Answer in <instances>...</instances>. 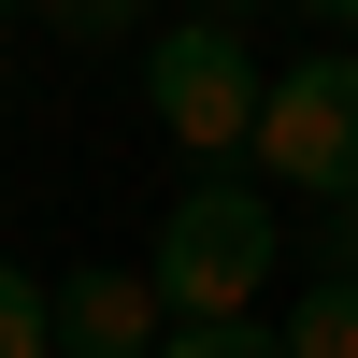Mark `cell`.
I'll return each mask as SVG.
<instances>
[{"instance_id":"cell-4","label":"cell","mask_w":358,"mask_h":358,"mask_svg":"<svg viewBox=\"0 0 358 358\" xmlns=\"http://www.w3.org/2000/svg\"><path fill=\"white\" fill-rule=\"evenodd\" d=\"M158 287L143 273H57V358H158Z\"/></svg>"},{"instance_id":"cell-8","label":"cell","mask_w":358,"mask_h":358,"mask_svg":"<svg viewBox=\"0 0 358 358\" xmlns=\"http://www.w3.org/2000/svg\"><path fill=\"white\" fill-rule=\"evenodd\" d=\"M43 15H57V29H72V43H115V29H129V15H143V0H43Z\"/></svg>"},{"instance_id":"cell-7","label":"cell","mask_w":358,"mask_h":358,"mask_svg":"<svg viewBox=\"0 0 358 358\" xmlns=\"http://www.w3.org/2000/svg\"><path fill=\"white\" fill-rule=\"evenodd\" d=\"M158 358H287V330H258V315H229V330H158Z\"/></svg>"},{"instance_id":"cell-3","label":"cell","mask_w":358,"mask_h":358,"mask_svg":"<svg viewBox=\"0 0 358 358\" xmlns=\"http://www.w3.org/2000/svg\"><path fill=\"white\" fill-rule=\"evenodd\" d=\"M244 158L273 172V187H301V201H358V57H301V72H273Z\"/></svg>"},{"instance_id":"cell-10","label":"cell","mask_w":358,"mask_h":358,"mask_svg":"<svg viewBox=\"0 0 358 358\" xmlns=\"http://www.w3.org/2000/svg\"><path fill=\"white\" fill-rule=\"evenodd\" d=\"M301 15H330V29H358V0H301Z\"/></svg>"},{"instance_id":"cell-9","label":"cell","mask_w":358,"mask_h":358,"mask_svg":"<svg viewBox=\"0 0 358 358\" xmlns=\"http://www.w3.org/2000/svg\"><path fill=\"white\" fill-rule=\"evenodd\" d=\"M315 258H330V287H358V201H330V229H315Z\"/></svg>"},{"instance_id":"cell-11","label":"cell","mask_w":358,"mask_h":358,"mask_svg":"<svg viewBox=\"0 0 358 358\" xmlns=\"http://www.w3.org/2000/svg\"><path fill=\"white\" fill-rule=\"evenodd\" d=\"M0 29H15V0H0Z\"/></svg>"},{"instance_id":"cell-2","label":"cell","mask_w":358,"mask_h":358,"mask_svg":"<svg viewBox=\"0 0 358 358\" xmlns=\"http://www.w3.org/2000/svg\"><path fill=\"white\" fill-rule=\"evenodd\" d=\"M143 101H158V129L187 143V158H244V143H258V101H273V72L244 57V29L172 15L158 43H143Z\"/></svg>"},{"instance_id":"cell-5","label":"cell","mask_w":358,"mask_h":358,"mask_svg":"<svg viewBox=\"0 0 358 358\" xmlns=\"http://www.w3.org/2000/svg\"><path fill=\"white\" fill-rule=\"evenodd\" d=\"M0 358H57V287L0 258Z\"/></svg>"},{"instance_id":"cell-1","label":"cell","mask_w":358,"mask_h":358,"mask_svg":"<svg viewBox=\"0 0 358 358\" xmlns=\"http://www.w3.org/2000/svg\"><path fill=\"white\" fill-rule=\"evenodd\" d=\"M273 258H287L273 201H258L244 172H201V187L158 215V258H143V287H158V315H172V330H229V315H258Z\"/></svg>"},{"instance_id":"cell-6","label":"cell","mask_w":358,"mask_h":358,"mask_svg":"<svg viewBox=\"0 0 358 358\" xmlns=\"http://www.w3.org/2000/svg\"><path fill=\"white\" fill-rule=\"evenodd\" d=\"M287 358H358V287L315 273V287H301V315H287Z\"/></svg>"}]
</instances>
